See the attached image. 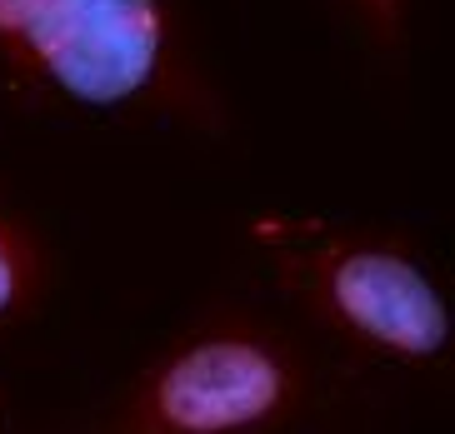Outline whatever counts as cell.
I'll list each match as a JSON object with an SVG mask.
<instances>
[{
	"label": "cell",
	"mask_w": 455,
	"mask_h": 434,
	"mask_svg": "<svg viewBox=\"0 0 455 434\" xmlns=\"http://www.w3.org/2000/svg\"><path fill=\"white\" fill-rule=\"evenodd\" d=\"M0 85L26 106L230 130V100L171 0H0Z\"/></svg>",
	"instance_id": "1"
},
{
	"label": "cell",
	"mask_w": 455,
	"mask_h": 434,
	"mask_svg": "<svg viewBox=\"0 0 455 434\" xmlns=\"http://www.w3.org/2000/svg\"><path fill=\"white\" fill-rule=\"evenodd\" d=\"M331 395L310 335L251 300H205L60 434H291Z\"/></svg>",
	"instance_id": "2"
},
{
	"label": "cell",
	"mask_w": 455,
	"mask_h": 434,
	"mask_svg": "<svg viewBox=\"0 0 455 434\" xmlns=\"http://www.w3.org/2000/svg\"><path fill=\"white\" fill-rule=\"evenodd\" d=\"M251 245L300 335L405 375L451 365V300L426 255L395 230H340L315 220H255Z\"/></svg>",
	"instance_id": "3"
},
{
	"label": "cell",
	"mask_w": 455,
	"mask_h": 434,
	"mask_svg": "<svg viewBox=\"0 0 455 434\" xmlns=\"http://www.w3.org/2000/svg\"><path fill=\"white\" fill-rule=\"evenodd\" d=\"M55 295V250L45 230L0 200V335L36 325Z\"/></svg>",
	"instance_id": "4"
},
{
	"label": "cell",
	"mask_w": 455,
	"mask_h": 434,
	"mask_svg": "<svg viewBox=\"0 0 455 434\" xmlns=\"http://www.w3.org/2000/svg\"><path fill=\"white\" fill-rule=\"evenodd\" d=\"M335 15L350 20L355 36H361L371 51L405 55V20H411V5H401V0H361V5H340Z\"/></svg>",
	"instance_id": "5"
},
{
	"label": "cell",
	"mask_w": 455,
	"mask_h": 434,
	"mask_svg": "<svg viewBox=\"0 0 455 434\" xmlns=\"http://www.w3.org/2000/svg\"><path fill=\"white\" fill-rule=\"evenodd\" d=\"M0 434H15V424H11V409H5V395H0Z\"/></svg>",
	"instance_id": "6"
}]
</instances>
